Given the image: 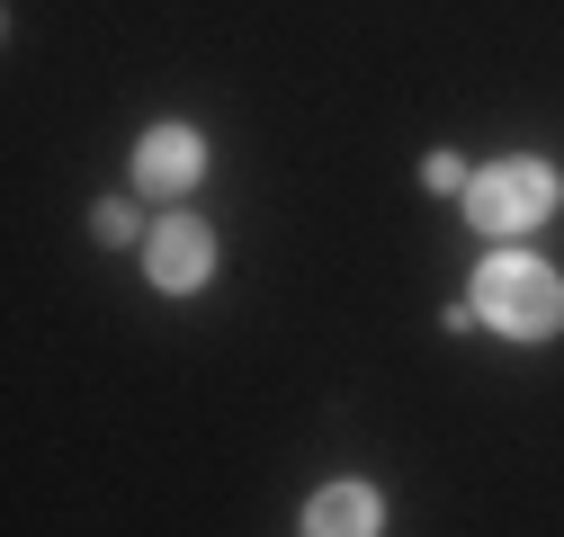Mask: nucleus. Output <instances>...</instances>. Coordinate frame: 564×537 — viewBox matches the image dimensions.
I'll use <instances>...</instances> for the list:
<instances>
[{
  "label": "nucleus",
  "mask_w": 564,
  "mask_h": 537,
  "mask_svg": "<svg viewBox=\"0 0 564 537\" xmlns=\"http://www.w3.org/2000/svg\"><path fill=\"white\" fill-rule=\"evenodd\" d=\"M475 314L502 341H555L564 331V268H546L538 251H492L475 268Z\"/></svg>",
  "instance_id": "nucleus-1"
},
{
  "label": "nucleus",
  "mask_w": 564,
  "mask_h": 537,
  "mask_svg": "<svg viewBox=\"0 0 564 537\" xmlns=\"http://www.w3.org/2000/svg\"><path fill=\"white\" fill-rule=\"evenodd\" d=\"M555 207H564V179H555V162H538V153L484 162V171L466 179V224H475V233H538Z\"/></svg>",
  "instance_id": "nucleus-2"
},
{
  "label": "nucleus",
  "mask_w": 564,
  "mask_h": 537,
  "mask_svg": "<svg viewBox=\"0 0 564 537\" xmlns=\"http://www.w3.org/2000/svg\"><path fill=\"white\" fill-rule=\"evenodd\" d=\"M144 278H153L162 296H197L206 278H216V233H206L197 216H162V224L144 233Z\"/></svg>",
  "instance_id": "nucleus-3"
},
{
  "label": "nucleus",
  "mask_w": 564,
  "mask_h": 537,
  "mask_svg": "<svg viewBox=\"0 0 564 537\" xmlns=\"http://www.w3.org/2000/svg\"><path fill=\"white\" fill-rule=\"evenodd\" d=\"M197 179H206V134L197 125H153L134 144V188L144 197H188Z\"/></svg>",
  "instance_id": "nucleus-4"
},
{
  "label": "nucleus",
  "mask_w": 564,
  "mask_h": 537,
  "mask_svg": "<svg viewBox=\"0 0 564 537\" xmlns=\"http://www.w3.org/2000/svg\"><path fill=\"white\" fill-rule=\"evenodd\" d=\"M377 528H386V502L359 475H340V484H323L305 502V537H377Z\"/></svg>",
  "instance_id": "nucleus-5"
},
{
  "label": "nucleus",
  "mask_w": 564,
  "mask_h": 537,
  "mask_svg": "<svg viewBox=\"0 0 564 537\" xmlns=\"http://www.w3.org/2000/svg\"><path fill=\"white\" fill-rule=\"evenodd\" d=\"M90 233L117 251V242H134V233H144V216H134V197H99V207H90Z\"/></svg>",
  "instance_id": "nucleus-6"
},
{
  "label": "nucleus",
  "mask_w": 564,
  "mask_h": 537,
  "mask_svg": "<svg viewBox=\"0 0 564 537\" xmlns=\"http://www.w3.org/2000/svg\"><path fill=\"white\" fill-rule=\"evenodd\" d=\"M421 179H431V188H466V179H475V171H466V162H457V153H431V162H421Z\"/></svg>",
  "instance_id": "nucleus-7"
}]
</instances>
